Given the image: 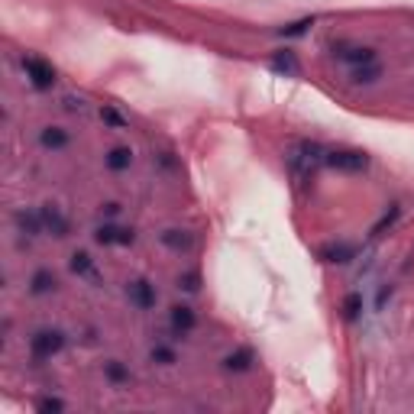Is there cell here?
<instances>
[{
  "mask_svg": "<svg viewBox=\"0 0 414 414\" xmlns=\"http://www.w3.org/2000/svg\"><path fill=\"white\" fill-rule=\"evenodd\" d=\"M65 346V333L62 330H39V333H33L29 337V353H33V359H52L58 350Z\"/></svg>",
  "mask_w": 414,
  "mask_h": 414,
  "instance_id": "cell-1",
  "label": "cell"
},
{
  "mask_svg": "<svg viewBox=\"0 0 414 414\" xmlns=\"http://www.w3.org/2000/svg\"><path fill=\"white\" fill-rule=\"evenodd\" d=\"M23 71H26L29 85L39 88V91H49L56 85V68H52L46 58H36V56H26L23 58Z\"/></svg>",
  "mask_w": 414,
  "mask_h": 414,
  "instance_id": "cell-2",
  "label": "cell"
},
{
  "mask_svg": "<svg viewBox=\"0 0 414 414\" xmlns=\"http://www.w3.org/2000/svg\"><path fill=\"white\" fill-rule=\"evenodd\" d=\"M327 165L337 172H366L369 155L363 149H337V152H327Z\"/></svg>",
  "mask_w": 414,
  "mask_h": 414,
  "instance_id": "cell-3",
  "label": "cell"
},
{
  "mask_svg": "<svg viewBox=\"0 0 414 414\" xmlns=\"http://www.w3.org/2000/svg\"><path fill=\"white\" fill-rule=\"evenodd\" d=\"M333 56H337L340 62H350L353 68H356V65L376 62V49H369V46H353V43H337L333 46Z\"/></svg>",
  "mask_w": 414,
  "mask_h": 414,
  "instance_id": "cell-4",
  "label": "cell"
},
{
  "mask_svg": "<svg viewBox=\"0 0 414 414\" xmlns=\"http://www.w3.org/2000/svg\"><path fill=\"white\" fill-rule=\"evenodd\" d=\"M127 298H130V304L133 308H140V311H152L155 308V288L149 285L146 279H133L127 285Z\"/></svg>",
  "mask_w": 414,
  "mask_h": 414,
  "instance_id": "cell-5",
  "label": "cell"
},
{
  "mask_svg": "<svg viewBox=\"0 0 414 414\" xmlns=\"http://www.w3.org/2000/svg\"><path fill=\"white\" fill-rule=\"evenodd\" d=\"M94 239H98L100 246H130L133 243V230H127V227H117V224H104L98 227V233H94Z\"/></svg>",
  "mask_w": 414,
  "mask_h": 414,
  "instance_id": "cell-6",
  "label": "cell"
},
{
  "mask_svg": "<svg viewBox=\"0 0 414 414\" xmlns=\"http://www.w3.org/2000/svg\"><path fill=\"white\" fill-rule=\"evenodd\" d=\"M39 214H43V227H46V233H52V237H68V217H65L62 211H58L56 204H43L39 207Z\"/></svg>",
  "mask_w": 414,
  "mask_h": 414,
  "instance_id": "cell-7",
  "label": "cell"
},
{
  "mask_svg": "<svg viewBox=\"0 0 414 414\" xmlns=\"http://www.w3.org/2000/svg\"><path fill=\"white\" fill-rule=\"evenodd\" d=\"M14 224H16V230L26 233V237H39V233H46L43 214L39 211H26V207H20V211L14 214Z\"/></svg>",
  "mask_w": 414,
  "mask_h": 414,
  "instance_id": "cell-8",
  "label": "cell"
},
{
  "mask_svg": "<svg viewBox=\"0 0 414 414\" xmlns=\"http://www.w3.org/2000/svg\"><path fill=\"white\" fill-rule=\"evenodd\" d=\"M197 317L191 308H185V304H178V308H172V330H175V337H188L191 330H195Z\"/></svg>",
  "mask_w": 414,
  "mask_h": 414,
  "instance_id": "cell-9",
  "label": "cell"
},
{
  "mask_svg": "<svg viewBox=\"0 0 414 414\" xmlns=\"http://www.w3.org/2000/svg\"><path fill=\"white\" fill-rule=\"evenodd\" d=\"M104 165L110 172H127L130 165H133V149H127V146H113L110 152L104 155Z\"/></svg>",
  "mask_w": 414,
  "mask_h": 414,
  "instance_id": "cell-10",
  "label": "cell"
},
{
  "mask_svg": "<svg viewBox=\"0 0 414 414\" xmlns=\"http://www.w3.org/2000/svg\"><path fill=\"white\" fill-rule=\"evenodd\" d=\"M39 143H43V149L58 152V149H65L71 143V136H68V130H62V127H46L43 133H39Z\"/></svg>",
  "mask_w": 414,
  "mask_h": 414,
  "instance_id": "cell-11",
  "label": "cell"
},
{
  "mask_svg": "<svg viewBox=\"0 0 414 414\" xmlns=\"http://www.w3.org/2000/svg\"><path fill=\"white\" fill-rule=\"evenodd\" d=\"M321 259L324 262H350V259H356V249L346 243H330L321 249Z\"/></svg>",
  "mask_w": 414,
  "mask_h": 414,
  "instance_id": "cell-12",
  "label": "cell"
},
{
  "mask_svg": "<svg viewBox=\"0 0 414 414\" xmlns=\"http://www.w3.org/2000/svg\"><path fill=\"white\" fill-rule=\"evenodd\" d=\"M269 65H272V71H279V75H298V58H295V52H288V49L275 52V56L269 58Z\"/></svg>",
  "mask_w": 414,
  "mask_h": 414,
  "instance_id": "cell-13",
  "label": "cell"
},
{
  "mask_svg": "<svg viewBox=\"0 0 414 414\" xmlns=\"http://www.w3.org/2000/svg\"><path fill=\"white\" fill-rule=\"evenodd\" d=\"M350 78H353V81H356V85H376V81H379V78H382V65H379V62L356 65Z\"/></svg>",
  "mask_w": 414,
  "mask_h": 414,
  "instance_id": "cell-14",
  "label": "cell"
},
{
  "mask_svg": "<svg viewBox=\"0 0 414 414\" xmlns=\"http://www.w3.org/2000/svg\"><path fill=\"white\" fill-rule=\"evenodd\" d=\"M104 379L110 382V385H127L133 376H130V369L120 359H110V363H104Z\"/></svg>",
  "mask_w": 414,
  "mask_h": 414,
  "instance_id": "cell-15",
  "label": "cell"
},
{
  "mask_svg": "<svg viewBox=\"0 0 414 414\" xmlns=\"http://www.w3.org/2000/svg\"><path fill=\"white\" fill-rule=\"evenodd\" d=\"M249 366H253V350H237V353H230V356L224 359V369L227 372H246L249 369Z\"/></svg>",
  "mask_w": 414,
  "mask_h": 414,
  "instance_id": "cell-16",
  "label": "cell"
},
{
  "mask_svg": "<svg viewBox=\"0 0 414 414\" xmlns=\"http://www.w3.org/2000/svg\"><path fill=\"white\" fill-rule=\"evenodd\" d=\"M29 291H33V295H49V291H56V275L39 269V272L33 275V281H29Z\"/></svg>",
  "mask_w": 414,
  "mask_h": 414,
  "instance_id": "cell-17",
  "label": "cell"
},
{
  "mask_svg": "<svg viewBox=\"0 0 414 414\" xmlns=\"http://www.w3.org/2000/svg\"><path fill=\"white\" fill-rule=\"evenodd\" d=\"M162 243L169 246V249H178V253H182V249H191L195 239H191L185 230H165V233H162Z\"/></svg>",
  "mask_w": 414,
  "mask_h": 414,
  "instance_id": "cell-18",
  "label": "cell"
},
{
  "mask_svg": "<svg viewBox=\"0 0 414 414\" xmlns=\"http://www.w3.org/2000/svg\"><path fill=\"white\" fill-rule=\"evenodd\" d=\"M398 217H401V207H398V204H392V211H385V214H382L379 224L372 227V237H385V230H392L395 220H398Z\"/></svg>",
  "mask_w": 414,
  "mask_h": 414,
  "instance_id": "cell-19",
  "label": "cell"
},
{
  "mask_svg": "<svg viewBox=\"0 0 414 414\" xmlns=\"http://www.w3.org/2000/svg\"><path fill=\"white\" fill-rule=\"evenodd\" d=\"M149 356H152V363H159V366H175L178 363L175 350H172V346H165V343H155Z\"/></svg>",
  "mask_w": 414,
  "mask_h": 414,
  "instance_id": "cell-20",
  "label": "cell"
},
{
  "mask_svg": "<svg viewBox=\"0 0 414 414\" xmlns=\"http://www.w3.org/2000/svg\"><path fill=\"white\" fill-rule=\"evenodd\" d=\"M71 272L75 275H94V259L88 253H75L71 256Z\"/></svg>",
  "mask_w": 414,
  "mask_h": 414,
  "instance_id": "cell-21",
  "label": "cell"
},
{
  "mask_svg": "<svg viewBox=\"0 0 414 414\" xmlns=\"http://www.w3.org/2000/svg\"><path fill=\"white\" fill-rule=\"evenodd\" d=\"M311 26H314V20L308 16V20H298V23H288V26H281L279 36H285V39H295V36H304V33H308Z\"/></svg>",
  "mask_w": 414,
  "mask_h": 414,
  "instance_id": "cell-22",
  "label": "cell"
},
{
  "mask_svg": "<svg viewBox=\"0 0 414 414\" xmlns=\"http://www.w3.org/2000/svg\"><path fill=\"white\" fill-rule=\"evenodd\" d=\"M359 311H363V295L353 291V295H346V301H343V314L353 321V317H359Z\"/></svg>",
  "mask_w": 414,
  "mask_h": 414,
  "instance_id": "cell-23",
  "label": "cell"
},
{
  "mask_svg": "<svg viewBox=\"0 0 414 414\" xmlns=\"http://www.w3.org/2000/svg\"><path fill=\"white\" fill-rule=\"evenodd\" d=\"M178 285H182L185 291H197V288H201V275H197V272H185L182 279H178Z\"/></svg>",
  "mask_w": 414,
  "mask_h": 414,
  "instance_id": "cell-24",
  "label": "cell"
},
{
  "mask_svg": "<svg viewBox=\"0 0 414 414\" xmlns=\"http://www.w3.org/2000/svg\"><path fill=\"white\" fill-rule=\"evenodd\" d=\"M100 120H104V123H110V127H117V130L127 127V123H123V117H120L117 110H110V107H104V110H100Z\"/></svg>",
  "mask_w": 414,
  "mask_h": 414,
  "instance_id": "cell-25",
  "label": "cell"
},
{
  "mask_svg": "<svg viewBox=\"0 0 414 414\" xmlns=\"http://www.w3.org/2000/svg\"><path fill=\"white\" fill-rule=\"evenodd\" d=\"M36 408H39V411H62V401H58V398H43V401H39V405H36Z\"/></svg>",
  "mask_w": 414,
  "mask_h": 414,
  "instance_id": "cell-26",
  "label": "cell"
},
{
  "mask_svg": "<svg viewBox=\"0 0 414 414\" xmlns=\"http://www.w3.org/2000/svg\"><path fill=\"white\" fill-rule=\"evenodd\" d=\"M65 110H71V113L85 110V100H81V98H65Z\"/></svg>",
  "mask_w": 414,
  "mask_h": 414,
  "instance_id": "cell-27",
  "label": "cell"
},
{
  "mask_svg": "<svg viewBox=\"0 0 414 414\" xmlns=\"http://www.w3.org/2000/svg\"><path fill=\"white\" fill-rule=\"evenodd\" d=\"M104 214H107V217H117V214H120V204H104Z\"/></svg>",
  "mask_w": 414,
  "mask_h": 414,
  "instance_id": "cell-28",
  "label": "cell"
}]
</instances>
